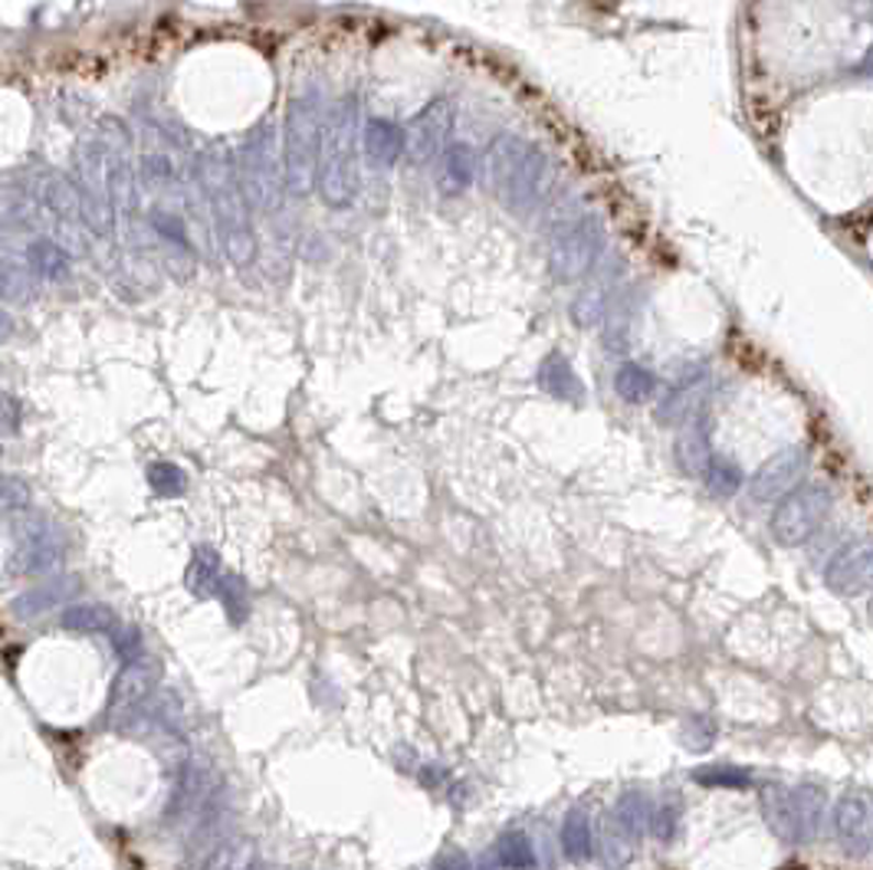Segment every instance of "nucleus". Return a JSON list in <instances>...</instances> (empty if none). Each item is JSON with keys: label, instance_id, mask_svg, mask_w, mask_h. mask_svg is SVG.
<instances>
[{"label": "nucleus", "instance_id": "obj_18", "mask_svg": "<svg viewBox=\"0 0 873 870\" xmlns=\"http://www.w3.org/2000/svg\"><path fill=\"white\" fill-rule=\"evenodd\" d=\"M696 779L703 785H745L749 782L745 772H732V769H722V766H712V772H699Z\"/></svg>", "mask_w": 873, "mask_h": 870}, {"label": "nucleus", "instance_id": "obj_5", "mask_svg": "<svg viewBox=\"0 0 873 870\" xmlns=\"http://www.w3.org/2000/svg\"><path fill=\"white\" fill-rule=\"evenodd\" d=\"M158 680H162V667L155 660L139 657V660L125 663L119 670V676L112 680V690H109V716H112V726L125 713H132L139 703H145L155 693Z\"/></svg>", "mask_w": 873, "mask_h": 870}, {"label": "nucleus", "instance_id": "obj_4", "mask_svg": "<svg viewBox=\"0 0 873 870\" xmlns=\"http://www.w3.org/2000/svg\"><path fill=\"white\" fill-rule=\"evenodd\" d=\"M79 595V579H66V575H49L43 579L40 585H30L23 588L20 595L10 598L7 612L16 618V621H40V618H49L56 612H63L73 598Z\"/></svg>", "mask_w": 873, "mask_h": 870}, {"label": "nucleus", "instance_id": "obj_10", "mask_svg": "<svg viewBox=\"0 0 873 870\" xmlns=\"http://www.w3.org/2000/svg\"><path fill=\"white\" fill-rule=\"evenodd\" d=\"M214 595H220V602H223V608H226V615H230L233 625H240V621L246 618V612H250V598H246V585H243L236 575H220L218 592H214Z\"/></svg>", "mask_w": 873, "mask_h": 870}, {"label": "nucleus", "instance_id": "obj_21", "mask_svg": "<svg viewBox=\"0 0 873 870\" xmlns=\"http://www.w3.org/2000/svg\"><path fill=\"white\" fill-rule=\"evenodd\" d=\"M0 418H3V411H0Z\"/></svg>", "mask_w": 873, "mask_h": 870}, {"label": "nucleus", "instance_id": "obj_9", "mask_svg": "<svg viewBox=\"0 0 873 870\" xmlns=\"http://www.w3.org/2000/svg\"><path fill=\"white\" fill-rule=\"evenodd\" d=\"M220 582V559L211 546H201L195 549V559H191V569H188V588L201 598L214 595Z\"/></svg>", "mask_w": 873, "mask_h": 870}, {"label": "nucleus", "instance_id": "obj_2", "mask_svg": "<svg viewBox=\"0 0 873 870\" xmlns=\"http://www.w3.org/2000/svg\"><path fill=\"white\" fill-rule=\"evenodd\" d=\"M828 506H831V496H828V489H821V486H808V489L788 496V499L778 506L775 519H772V532H775V539L785 542V546H798V542H805V539L815 536L818 526L825 522Z\"/></svg>", "mask_w": 873, "mask_h": 870}, {"label": "nucleus", "instance_id": "obj_19", "mask_svg": "<svg viewBox=\"0 0 873 870\" xmlns=\"http://www.w3.org/2000/svg\"><path fill=\"white\" fill-rule=\"evenodd\" d=\"M739 470H732V466H726V473H722V466L716 463L712 466V489L716 493H722V496H729V493H736L739 489Z\"/></svg>", "mask_w": 873, "mask_h": 870}, {"label": "nucleus", "instance_id": "obj_20", "mask_svg": "<svg viewBox=\"0 0 873 870\" xmlns=\"http://www.w3.org/2000/svg\"><path fill=\"white\" fill-rule=\"evenodd\" d=\"M3 335H7V322L0 319V339H3Z\"/></svg>", "mask_w": 873, "mask_h": 870}, {"label": "nucleus", "instance_id": "obj_1", "mask_svg": "<svg viewBox=\"0 0 873 870\" xmlns=\"http://www.w3.org/2000/svg\"><path fill=\"white\" fill-rule=\"evenodd\" d=\"M63 559H66V536L46 516H33L16 532V552H13V572L16 575L49 579L59 572Z\"/></svg>", "mask_w": 873, "mask_h": 870}, {"label": "nucleus", "instance_id": "obj_7", "mask_svg": "<svg viewBox=\"0 0 873 870\" xmlns=\"http://www.w3.org/2000/svg\"><path fill=\"white\" fill-rule=\"evenodd\" d=\"M119 618L109 605H99V602H69L63 612H59V628L63 631H73V635H106L112 638L119 631Z\"/></svg>", "mask_w": 873, "mask_h": 870}, {"label": "nucleus", "instance_id": "obj_13", "mask_svg": "<svg viewBox=\"0 0 873 870\" xmlns=\"http://www.w3.org/2000/svg\"><path fill=\"white\" fill-rule=\"evenodd\" d=\"M499 861L512 870L532 868V865H535V851H532L529 841L516 832V835H506V838L499 841Z\"/></svg>", "mask_w": 873, "mask_h": 870}, {"label": "nucleus", "instance_id": "obj_12", "mask_svg": "<svg viewBox=\"0 0 873 870\" xmlns=\"http://www.w3.org/2000/svg\"><path fill=\"white\" fill-rule=\"evenodd\" d=\"M562 845H565V855L568 858H585L592 855V832H588V822H582V815H572L562 828Z\"/></svg>", "mask_w": 873, "mask_h": 870}, {"label": "nucleus", "instance_id": "obj_6", "mask_svg": "<svg viewBox=\"0 0 873 870\" xmlns=\"http://www.w3.org/2000/svg\"><path fill=\"white\" fill-rule=\"evenodd\" d=\"M828 585L841 595H861L871 585V542H858L844 549L831 565H828Z\"/></svg>", "mask_w": 873, "mask_h": 870}, {"label": "nucleus", "instance_id": "obj_14", "mask_svg": "<svg viewBox=\"0 0 873 870\" xmlns=\"http://www.w3.org/2000/svg\"><path fill=\"white\" fill-rule=\"evenodd\" d=\"M148 480H152L155 493H162V496H181L185 493V473L172 463H155L148 470Z\"/></svg>", "mask_w": 873, "mask_h": 870}, {"label": "nucleus", "instance_id": "obj_16", "mask_svg": "<svg viewBox=\"0 0 873 870\" xmlns=\"http://www.w3.org/2000/svg\"><path fill=\"white\" fill-rule=\"evenodd\" d=\"M112 648H115V653H119V660H122V663H132V660L145 657L142 635H139L135 628H122V625H119V631L112 635Z\"/></svg>", "mask_w": 873, "mask_h": 870}, {"label": "nucleus", "instance_id": "obj_15", "mask_svg": "<svg viewBox=\"0 0 873 870\" xmlns=\"http://www.w3.org/2000/svg\"><path fill=\"white\" fill-rule=\"evenodd\" d=\"M205 870H250V848L246 845H223Z\"/></svg>", "mask_w": 873, "mask_h": 870}, {"label": "nucleus", "instance_id": "obj_11", "mask_svg": "<svg viewBox=\"0 0 873 870\" xmlns=\"http://www.w3.org/2000/svg\"><path fill=\"white\" fill-rule=\"evenodd\" d=\"M30 503H33L30 483L20 476L0 473V513H20V509H30Z\"/></svg>", "mask_w": 873, "mask_h": 870}, {"label": "nucleus", "instance_id": "obj_17", "mask_svg": "<svg viewBox=\"0 0 873 870\" xmlns=\"http://www.w3.org/2000/svg\"><path fill=\"white\" fill-rule=\"evenodd\" d=\"M618 388H621L625 398L638 401V398H644V395L651 392V378H648L644 372H638V368H628V372L618 378Z\"/></svg>", "mask_w": 873, "mask_h": 870}, {"label": "nucleus", "instance_id": "obj_8", "mask_svg": "<svg viewBox=\"0 0 873 870\" xmlns=\"http://www.w3.org/2000/svg\"><path fill=\"white\" fill-rule=\"evenodd\" d=\"M835 822H838V835L851 845V851H854V845H858V851L871 848V805L864 799H854V795L844 799L838 805Z\"/></svg>", "mask_w": 873, "mask_h": 870}, {"label": "nucleus", "instance_id": "obj_3", "mask_svg": "<svg viewBox=\"0 0 873 870\" xmlns=\"http://www.w3.org/2000/svg\"><path fill=\"white\" fill-rule=\"evenodd\" d=\"M772 828L782 838L792 841H808L818 832V818H821V795L815 789H795V792H769L765 799Z\"/></svg>", "mask_w": 873, "mask_h": 870}]
</instances>
